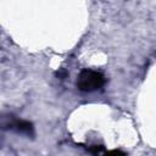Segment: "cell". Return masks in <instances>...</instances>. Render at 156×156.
<instances>
[{
    "instance_id": "1",
    "label": "cell",
    "mask_w": 156,
    "mask_h": 156,
    "mask_svg": "<svg viewBox=\"0 0 156 156\" xmlns=\"http://www.w3.org/2000/svg\"><path fill=\"white\" fill-rule=\"evenodd\" d=\"M105 82H106L105 76L100 71L85 68V69L80 71V73L78 76L77 87L80 91L90 93V91H95V90L102 88Z\"/></svg>"
},
{
    "instance_id": "2",
    "label": "cell",
    "mask_w": 156,
    "mask_h": 156,
    "mask_svg": "<svg viewBox=\"0 0 156 156\" xmlns=\"http://www.w3.org/2000/svg\"><path fill=\"white\" fill-rule=\"evenodd\" d=\"M15 127L18 132L21 133H26L28 135H33L34 134V129H33V126L30 122L28 121H17L15 123Z\"/></svg>"
},
{
    "instance_id": "3",
    "label": "cell",
    "mask_w": 156,
    "mask_h": 156,
    "mask_svg": "<svg viewBox=\"0 0 156 156\" xmlns=\"http://www.w3.org/2000/svg\"><path fill=\"white\" fill-rule=\"evenodd\" d=\"M101 156H127V155H126L122 150L115 149V150H110V151H106V150H105Z\"/></svg>"
}]
</instances>
